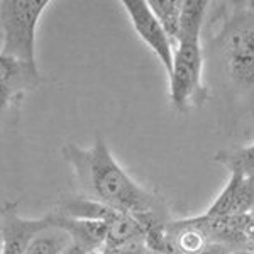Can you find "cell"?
<instances>
[{
	"instance_id": "7402d4cb",
	"label": "cell",
	"mask_w": 254,
	"mask_h": 254,
	"mask_svg": "<svg viewBox=\"0 0 254 254\" xmlns=\"http://www.w3.org/2000/svg\"><path fill=\"white\" fill-rule=\"evenodd\" d=\"M147 254H165V253H158V251H149V249H147Z\"/></svg>"
},
{
	"instance_id": "9a60e30c",
	"label": "cell",
	"mask_w": 254,
	"mask_h": 254,
	"mask_svg": "<svg viewBox=\"0 0 254 254\" xmlns=\"http://www.w3.org/2000/svg\"><path fill=\"white\" fill-rule=\"evenodd\" d=\"M208 7H210V3L203 2V0H188V2H183L182 20H180V39H202V27Z\"/></svg>"
},
{
	"instance_id": "603a6c76",
	"label": "cell",
	"mask_w": 254,
	"mask_h": 254,
	"mask_svg": "<svg viewBox=\"0 0 254 254\" xmlns=\"http://www.w3.org/2000/svg\"><path fill=\"white\" fill-rule=\"evenodd\" d=\"M166 254H178V253L173 251V249H168V253H166Z\"/></svg>"
},
{
	"instance_id": "52a82bcc",
	"label": "cell",
	"mask_w": 254,
	"mask_h": 254,
	"mask_svg": "<svg viewBox=\"0 0 254 254\" xmlns=\"http://www.w3.org/2000/svg\"><path fill=\"white\" fill-rule=\"evenodd\" d=\"M254 210V176L231 175L212 205L207 208V217H241Z\"/></svg>"
},
{
	"instance_id": "5b68a950",
	"label": "cell",
	"mask_w": 254,
	"mask_h": 254,
	"mask_svg": "<svg viewBox=\"0 0 254 254\" xmlns=\"http://www.w3.org/2000/svg\"><path fill=\"white\" fill-rule=\"evenodd\" d=\"M122 9L129 15V20L132 24L134 31H136V34L154 53V56L161 63V66L165 68L166 75H170L171 68H173L175 44L168 38V34L163 29L161 24H159L158 17L151 10L149 3L139 2V0H134V2L124 0L122 2Z\"/></svg>"
},
{
	"instance_id": "277c9868",
	"label": "cell",
	"mask_w": 254,
	"mask_h": 254,
	"mask_svg": "<svg viewBox=\"0 0 254 254\" xmlns=\"http://www.w3.org/2000/svg\"><path fill=\"white\" fill-rule=\"evenodd\" d=\"M168 95L176 112L202 107L208 92L203 81L202 39L183 38L175 48L173 68L168 75Z\"/></svg>"
},
{
	"instance_id": "4fadbf2b",
	"label": "cell",
	"mask_w": 254,
	"mask_h": 254,
	"mask_svg": "<svg viewBox=\"0 0 254 254\" xmlns=\"http://www.w3.org/2000/svg\"><path fill=\"white\" fill-rule=\"evenodd\" d=\"M214 161L222 165L229 175L254 176V141L237 149H222L214 156Z\"/></svg>"
},
{
	"instance_id": "ffe728a7",
	"label": "cell",
	"mask_w": 254,
	"mask_h": 254,
	"mask_svg": "<svg viewBox=\"0 0 254 254\" xmlns=\"http://www.w3.org/2000/svg\"><path fill=\"white\" fill-rule=\"evenodd\" d=\"M87 254H107V253H105V249H95V251H88Z\"/></svg>"
},
{
	"instance_id": "7c38bea8",
	"label": "cell",
	"mask_w": 254,
	"mask_h": 254,
	"mask_svg": "<svg viewBox=\"0 0 254 254\" xmlns=\"http://www.w3.org/2000/svg\"><path fill=\"white\" fill-rule=\"evenodd\" d=\"M71 244H73L71 236L64 229H61L51 222V225L43 229L32 239L26 254H64Z\"/></svg>"
},
{
	"instance_id": "e0dca14e",
	"label": "cell",
	"mask_w": 254,
	"mask_h": 254,
	"mask_svg": "<svg viewBox=\"0 0 254 254\" xmlns=\"http://www.w3.org/2000/svg\"><path fill=\"white\" fill-rule=\"evenodd\" d=\"M107 254H147V248L144 241H136L124 246H119L116 249H105Z\"/></svg>"
},
{
	"instance_id": "5bb4252c",
	"label": "cell",
	"mask_w": 254,
	"mask_h": 254,
	"mask_svg": "<svg viewBox=\"0 0 254 254\" xmlns=\"http://www.w3.org/2000/svg\"><path fill=\"white\" fill-rule=\"evenodd\" d=\"M147 3L176 48L180 39V20H182L183 2L180 0H151Z\"/></svg>"
},
{
	"instance_id": "d6986e66",
	"label": "cell",
	"mask_w": 254,
	"mask_h": 254,
	"mask_svg": "<svg viewBox=\"0 0 254 254\" xmlns=\"http://www.w3.org/2000/svg\"><path fill=\"white\" fill-rule=\"evenodd\" d=\"M244 5H246V9H248V10L254 15V2H246Z\"/></svg>"
},
{
	"instance_id": "8fae6325",
	"label": "cell",
	"mask_w": 254,
	"mask_h": 254,
	"mask_svg": "<svg viewBox=\"0 0 254 254\" xmlns=\"http://www.w3.org/2000/svg\"><path fill=\"white\" fill-rule=\"evenodd\" d=\"M136 241H144V229L134 215L117 214L109 222V234L104 249H116Z\"/></svg>"
},
{
	"instance_id": "7a4b0ae2",
	"label": "cell",
	"mask_w": 254,
	"mask_h": 254,
	"mask_svg": "<svg viewBox=\"0 0 254 254\" xmlns=\"http://www.w3.org/2000/svg\"><path fill=\"white\" fill-rule=\"evenodd\" d=\"M232 17L217 34L225 78L239 93H254V15L246 5H232Z\"/></svg>"
},
{
	"instance_id": "44dd1931",
	"label": "cell",
	"mask_w": 254,
	"mask_h": 254,
	"mask_svg": "<svg viewBox=\"0 0 254 254\" xmlns=\"http://www.w3.org/2000/svg\"><path fill=\"white\" fill-rule=\"evenodd\" d=\"M0 254H3V241H2V232H0Z\"/></svg>"
},
{
	"instance_id": "9c48e42d",
	"label": "cell",
	"mask_w": 254,
	"mask_h": 254,
	"mask_svg": "<svg viewBox=\"0 0 254 254\" xmlns=\"http://www.w3.org/2000/svg\"><path fill=\"white\" fill-rule=\"evenodd\" d=\"M0 83L24 97L26 92L39 87L41 73L38 64L20 63L17 60L0 56Z\"/></svg>"
},
{
	"instance_id": "30bf717a",
	"label": "cell",
	"mask_w": 254,
	"mask_h": 254,
	"mask_svg": "<svg viewBox=\"0 0 254 254\" xmlns=\"http://www.w3.org/2000/svg\"><path fill=\"white\" fill-rule=\"evenodd\" d=\"M58 214L69 217V219H80V220H100V222H110L117 214L112 208L95 200L88 198L85 195H73L64 196L60 202V205L55 208Z\"/></svg>"
},
{
	"instance_id": "ac0fdd59",
	"label": "cell",
	"mask_w": 254,
	"mask_h": 254,
	"mask_svg": "<svg viewBox=\"0 0 254 254\" xmlns=\"http://www.w3.org/2000/svg\"><path fill=\"white\" fill-rule=\"evenodd\" d=\"M229 254H254V249H232Z\"/></svg>"
},
{
	"instance_id": "8992f818",
	"label": "cell",
	"mask_w": 254,
	"mask_h": 254,
	"mask_svg": "<svg viewBox=\"0 0 254 254\" xmlns=\"http://www.w3.org/2000/svg\"><path fill=\"white\" fill-rule=\"evenodd\" d=\"M51 225V215L38 219L19 215L17 203L7 202L0 207V232L3 241V254H26L27 248L43 229Z\"/></svg>"
},
{
	"instance_id": "3957f363",
	"label": "cell",
	"mask_w": 254,
	"mask_h": 254,
	"mask_svg": "<svg viewBox=\"0 0 254 254\" xmlns=\"http://www.w3.org/2000/svg\"><path fill=\"white\" fill-rule=\"evenodd\" d=\"M49 0H3L0 2L2 48L0 56L17 60L20 63H36L38 26Z\"/></svg>"
},
{
	"instance_id": "2e32d148",
	"label": "cell",
	"mask_w": 254,
	"mask_h": 254,
	"mask_svg": "<svg viewBox=\"0 0 254 254\" xmlns=\"http://www.w3.org/2000/svg\"><path fill=\"white\" fill-rule=\"evenodd\" d=\"M20 100H22V95H19L12 88L0 83V121L7 116L10 109L17 107Z\"/></svg>"
},
{
	"instance_id": "ba28073f",
	"label": "cell",
	"mask_w": 254,
	"mask_h": 254,
	"mask_svg": "<svg viewBox=\"0 0 254 254\" xmlns=\"http://www.w3.org/2000/svg\"><path fill=\"white\" fill-rule=\"evenodd\" d=\"M49 214H51V222L61 229H64L71 236L73 243L80 244L87 251L104 249L109 234V222L69 219V217L61 215L55 210L49 212Z\"/></svg>"
},
{
	"instance_id": "cb8c5ba5",
	"label": "cell",
	"mask_w": 254,
	"mask_h": 254,
	"mask_svg": "<svg viewBox=\"0 0 254 254\" xmlns=\"http://www.w3.org/2000/svg\"><path fill=\"white\" fill-rule=\"evenodd\" d=\"M251 249H254V241H253V246H251Z\"/></svg>"
},
{
	"instance_id": "6da1fadb",
	"label": "cell",
	"mask_w": 254,
	"mask_h": 254,
	"mask_svg": "<svg viewBox=\"0 0 254 254\" xmlns=\"http://www.w3.org/2000/svg\"><path fill=\"white\" fill-rule=\"evenodd\" d=\"M61 156L73 168L80 195L129 215L166 208L161 196L141 187L119 165L100 134H97L90 147L73 142L64 144Z\"/></svg>"
}]
</instances>
